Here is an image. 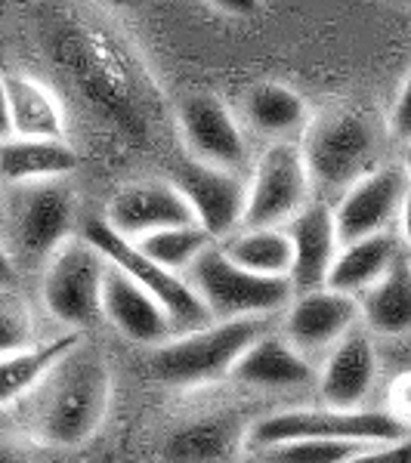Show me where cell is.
Returning <instances> with one entry per match:
<instances>
[{
	"mask_svg": "<svg viewBox=\"0 0 411 463\" xmlns=\"http://www.w3.org/2000/svg\"><path fill=\"white\" fill-rule=\"evenodd\" d=\"M378 377V349L371 334L362 325L349 327L343 337L328 349V358L319 371V392L328 408L353 411L362 408Z\"/></svg>",
	"mask_w": 411,
	"mask_h": 463,
	"instance_id": "e0dca14e",
	"label": "cell"
},
{
	"mask_svg": "<svg viewBox=\"0 0 411 463\" xmlns=\"http://www.w3.org/2000/svg\"><path fill=\"white\" fill-rule=\"evenodd\" d=\"M242 386L251 390H301L316 380L312 362L303 353H297L291 343L275 331L260 334L257 340L235 358L229 368Z\"/></svg>",
	"mask_w": 411,
	"mask_h": 463,
	"instance_id": "d6986e66",
	"label": "cell"
},
{
	"mask_svg": "<svg viewBox=\"0 0 411 463\" xmlns=\"http://www.w3.org/2000/svg\"><path fill=\"white\" fill-rule=\"evenodd\" d=\"M408 78L402 80L399 90H396V102L390 109V118H387V127H390V133L399 143H406L408 133H411V111H408Z\"/></svg>",
	"mask_w": 411,
	"mask_h": 463,
	"instance_id": "1f68e13d",
	"label": "cell"
},
{
	"mask_svg": "<svg viewBox=\"0 0 411 463\" xmlns=\"http://www.w3.org/2000/svg\"><path fill=\"white\" fill-rule=\"evenodd\" d=\"M78 167V152L65 139H28L10 137L0 143V179L34 183V179H59Z\"/></svg>",
	"mask_w": 411,
	"mask_h": 463,
	"instance_id": "cb8c5ba5",
	"label": "cell"
},
{
	"mask_svg": "<svg viewBox=\"0 0 411 463\" xmlns=\"http://www.w3.org/2000/svg\"><path fill=\"white\" fill-rule=\"evenodd\" d=\"M102 222L124 241H139L158 229L186 226L196 220H192L186 201L179 198V192L170 185V179H143V183H130L111 195Z\"/></svg>",
	"mask_w": 411,
	"mask_h": 463,
	"instance_id": "5bb4252c",
	"label": "cell"
},
{
	"mask_svg": "<svg viewBox=\"0 0 411 463\" xmlns=\"http://www.w3.org/2000/svg\"><path fill=\"white\" fill-rule=\"evenodd\" d=\"M0 463H41V458H37V451L32 445L4 439V442H0Z\"/></svg>",
	"mask_w": 411,
	"mask_h": 463,
	"instance_id": "d6a6232c",
	"label": "cell"
},
{
	"mask_svg": "<svg viewBox=\"0 0 411 463\" xmlns=\"http://www.w3.org/2000/svg\"><path fill=\"white\" fill-rule=\"evenodd\" d=\"M177 124L183 133L192 161L235 170L244 164V137L238 130L233 111L214 93H192L179 102Z\"/></svg>",
	"mask_w": 411,
	"mask_h": 463,
	"instance_id": "9a60e30c",
	"label": "cell"
},
{
	"mask_svg": "<svg viewBox=\"0 0 411 463\" xmlns=\"http://www.w3.org/2000/svg\"><path fill=\"white\" fill-rule=\"evenodd\" d=\"M216 10L229 13V16H251L260 10V0H207Z\"/></svg>",
	"mask_w": 411,
	"mask_h": 463,
	"instance_id": "836d02e7",
	"label": "cell"
},
{
	"mask_svg": "<svg viewBox=\"0 0 411 463\" xmlns=\"http://www.w3.org/2000/svg\"><path fill=\"white\" fill-rule=\"evenodd\" d=\"M248 442V427L235 411H211L170 432L164 445L167 463H233Z\"/></svg>",
	"mask_w": 411,
	"mask_h": 463,
	"instance_id": "ffe728a7",
	"label": "cell"
},
{
	"mask_svg": "<svg viewBox=\"0 0 411 463\" xmlns=\"http://www.w3.org/2000/svg\"><path fill=\"white\" fill-rule=\"evenodd\" d=\"M272 331L269 316L211 321L179 337H167L155 346L152 374L167 386H201L229 374L235 358L251 346L260 334Z\"/></svg>",
	"mask_w": 411,
	"mask_h": 463,
	"instance_id": "277c9868",
	"label": "cell"
},
{
	"mask_svg": "<svg viewBox=\"0 0 411 463\" xmlns=\"http://www.w3.org/2000/svg\"><path fill=\"white\" fill-rule=\"evenodd\" d=\"M402 253L406 250H402V241L396 238L393 229L340 244L331 260V269H328L325 288L338 290V294L358 297L362 290H368L375 285Z\"/></svg>",
	"mask_w": 411,
	"mask_h": 463,
	"instance_id": "44dd1931",
	"label": "cell"
},
{
	"mask_svg": "<svg viewBox=\"0 0 411 463\" xmlns=\"http://www.w3.org/2000/svg\"><path fill=\"white\" fill-rule=\"evenodd\" d=\"M310 192L301 146L275 143L257 161L251 183H244V213L238 229L285 226L301 207L310 204Z\"/></svg>",
	"mask_w": 411,
	"mask_h": 463,
	"instance_id": "9c48e42d",
	"label": "cell"
},
{
	"mask_svg": "<svg viewBox=\"0 0 411 463\" xmlns=\"http://www.w3.org/2000/svg\"><path fill=\"white\" fill-rule=\"evenodd\" d=\"M111 399V374L100 349L84 337L19 399L32 436L43 445L74 448L100 430Z\"/></svg>",
	"mask_w": 411,
	"mask_h": 463,
	"instance_id": "7a4b0ae2",
	"label": "cell"
},
{
	"mask_svg": "<svg viewBox=\"0 0 411 463\" xmlns=\"http://www.w3.org/2000/svg\"><path fill=\"white\" fill-rule=\"evenodd\" d=\"M220 250L233 260L235 266L248 269L253 275H266V279H288L291 269V244L285 232L279 229H235L226 235Z\"/></svg>",
	"mask_w": 411,
	"mask_h": 463,
	"instance_id": "484cf974",
	"label": "cell"
},
{
	"mask_svg": "<svg viewBox=\"0 0 411 463\" xmlns=\"http://www.w3.org/2000/svg\"><path fill=\"white\" fill-rule=\"evenodd\" d=\"M408 460H411V448L406 439V442H393V445H365L362 451H356L353 458L340 463H408Z\"/></svg>",
	"mask_w": 411,
	"mask_h": 463,
	"instance_id": "4dcf8cb0",
	"label": "cell"
},
{
	"mask_svg": "<svg viewBox=\"0 0 411 463\" xmlns=\"http://www.w3.org/2000/svg\"><path fill=\"white\" fill-rule=\"evenodd\" d=\"M285 309V321H282L285 334L282 337L306 358L312 353H322V349H331L349 327L358 325L356 297L338 294V290L328 288L301 290L297 297H291Z\"/></svg>",
	"mask_w": 411,
	"mask_h": 463,
	"instance_id": "4fadbf2b",
	"label": "cell"
},
{
	"mask_svg": "<svg viewBox=\"0 0 411 463\" xmlns=\"http://www.w3.org/2000/svg\"><path fill=\"white\" fill-rule=\"evenodd\" d=\"M81 340H84V331H65L47 343H32L19 353L0 355V408L25 399L37 380L53 368V362H59Z\"/></svg>",
	"mask_w": 411,
	"mask_h": 463,
	"instance_id": "d4e9b609",
	"label": "cell"
},
{
	"mask_svg": "<svg viewBox=\"0 0 411 463\" xmlns=\"http://www.w3.org/2000/svg\"><path fill=\"white\" fill-rule=\"evenodd\" d=\"M6 102H10L13 137L28 139H65V111L56 93L32 74L4 78Z\"/></svg>",
	"mask_w": 411,
	"mask_h": 463,
	"instance_id": "603a6c76",
	"label": "cell"
},
{
	"mask_svg": "<svg viewBox=\"0 0 411 463\" xmlns=\"http://www.w3.org/2000/svg\"><path fill=\"white\" fill-rule=\"evenodd\" d=\"M294 439H325V442L393 445L408 439V420L390 411H340V408H291L269 414L248 430V445L257 451Z\"/></svg>",
	"mask_w": 411,
	"mask_h": 463,
	"instance_id": "8992f818",
	"label": "cell"
},
{
	"mask_svg": "<svg viewBox=\"0 0 411 463\" xmlns=\"http://www.w3.org/2000/svg\"><path fill=\"white\" fill-rule=\"evenodd\" d=\"M78 195L69 176L13 183L0 192V241L16 269L43 266L72 238Z\"/></svg>",
	"mask_w": 411,
	"mask_h": 463,
	"instance_id": "3957f363",
	"label": "cell"
},
{
	"mask_svg": "<svg viewBox=\"0 0 411 463\" xmlns=\"http://www.w3.org/2000/svg\"><path fill=\"white\" fill-rule=\"evenodd\" d=\"M109 260L84 238H69L43 263L41 297L47 312L69 331H84L100 318V294Z\"/></svg>",
	"mask_w": 411,
	"mask_h": 463,
	"instance_id": "ba28073f",
	"label": "cell"
},
{
	"mask_svg": "<svg viewBox=\"0 0 411 463\" xmlns=\"http://www.w3.org/2000/svg\"><path fill=\"white\" fill-rule=\"evenodd\" d=\"M408 201V170L402 164H380L358 176L340 192L338 207H331L338 241H356L365 235L390 232Z\"/></svg>",
	"mask_w": 411,
	"mask_h": 463,
	"instance_id": "8fae6325",
	"label": "cell"
},
{
	"mask_svg": "<svg viewBox=\"0 0 411 463\" xmlns=\"http://www.w3.org/2000/svg\"><path fill=\"white\" fill-rule=\"evenodd\" d=\"M244 115L251 127L266 137H288V133L301 130L306 124V102L297 90L285 84H257L244 99Z\"/></svg>",
	"mask_w": 411,
	"mask_h": 463,
	"instance_id": "4316f807",
	"label": "cell"
},
{
	"mask_svg": "<svg viewBox=\"0 0 411 463\" xmlns=\"http://www.w3.org/2000/svg\"><path fill=\"white\" fill-rule=\"evenodd\" d=\"M183 279L207 309L211 321L275 316L294 297L288 279H266V275H253L248 269L235 266L216 241L207 244L183 269Z\"/></svg>",
	"mask_w": 411,
	"mask_h": 463,
	"instance_id": "5b68a950",
	"label": "cell"
},
{
	"mask_svg": "<svg viewBox=\"0 0 411 463\" xmlns=\"http://www.w3.org/2000/svg\"><path fill=\"white\" fill-rule=\"evenodd\" d=\"M43 37L56 69L90 106L124 133L143 139L148 130V80L121 37L102 19L81 10L47 19Z\"/></svg>",
	"mask_w": 411,
	"mask_h": 463,
	"instance_id": "6da1fadb",
	"label": "cell"
},
{
	"mask_svg": "<svg viewBox=\"0 0 411 463\" xmlns=\"http://www.w3.org/2000/svg\"><path fill=\"white\" fill-rule=\"evenodd\" d=\"M378 130L371 118L353 109H334L306 127L301 146L310 185L325 192H343L375 167Z\"/></svg>",
	"mask_w": 411,
	"mask_h": 463,
	"instance_id": "52a82bcc",
	"label": "cell"
},
{
	"mask_svg": "<svg viewBox=\"0 0 411 463\" xmlns=\"http://www.w3.org/2000/svg\"><path fill=\"white\" fill-rule=\"evenodd\" d=\"M133 244H137V250L143 253L146 260H152L155 266L183 275V269L189 266L207 244H214V238L201 226H196V222H186V226L158 229Z\"/></svg>",
	"mask_w": 411,
	"mask_h": 463,
	"instance_id": "83f0119b",
	"label": "cell"
},
{
	"mask_svg": "<svg viewBox=\"0 0 411 463\" xmlns=\"http://www.w3.org/2000/svg\"><path fill=\"white\" fill-rule=\"evenodd\" d=\"M362 442H325V439H294L263 448L266 463H340L362 451Z\"/></svg>",
	"mask_w": 411,
	"mask_h": 463,
	"instance_id": "f1b7e54d",
	"label": "cell"
},
{
	"mask_svg": "<svg viewBox=\"0 0 411 463\" xmlns=\"http://www.w3.org/2000/svg\"><path fill=\"white\" fill-rule=\"evenodd\" d=\"M34 343V318L16 290L0 288V355L19 353Z\"/></svg>",
	"mask_w": 411,
	"mask_h": 463,
	"instance_id": "f546056e",
	"label": "cell"
},
{
	"mask_svg": "<svg viewBox=\"0 0 411 463\" xmlns=\"http://www.w3.org/2000/svg\"><path fill=\"white\" fill-rule=\"evenodd\" d=\"M13 137L10 127V102H6V87H4V74H0V143Z\"/></svg>",
	"mask_w": 411,
	"mask_h": 463,
	"instance_id": "d590c367",
	"label": "cell"
},
{
	"mask_svg": "<svg viewBox=\"0 0 411 463\" xmlns=\"http://www.w3.org/2000/svg\"><path fill=\"white\" fill-rule=\"evenodd\" d=\"M16 285H19V269L13 266L10 253H6L4 241H0V288L13 290V288H16Z\"/></svg>",
	"mask_w": 411,
	"mask_h": 463,
	"instance_id": "e575fe53",
	"label": "cell"
},
{
	"mask_svg": "<svg viewBox=\"0 0 411 463\" xmlns=\"http://www.w3.org/2000/svg\"><path fill=\"white\" fill-rule=\"evenodd\" d=\"M356 303L358 321H365L368 334L406 337L411 327V269L406 253L368 290H362Z\"/></svg>",
	"mask_w": 411,
	"mask_h": 463,
	"instance_id": "7402d4cb",
	"label": "cell"
},
{
	"mask_svg": "<svg viewBox=\"0 0 411 463\" xmlns=\"http://www.w3.org/2000/svg\"><path fill=\"white\" fill-rule=\"evenodd\" d=\"M282 232H285L291 244V290L301 294V290L325 288L328 269H331L334 253L340 248L331 207L322 204V201H310V204L291 216L282 226Z\"/></svg>",
	"mask_w": 411,
	"mask_h": 463,
	"instance_id": "2e32d148",
	"label": "cell"
},
{
	"mask_svg": "<svg viewBox=\"0 0 411 463\" xmlns=\"http://www.w3.org/2000/svg\"><path fill=\"white\" fill-rule=\"evenodd\" d=\"M170 185L186 201L196 226H201L214 241L233 235L244 213V179L235 170L214 167L205 161H186L174 170Z\"/></svg>",
	"mask_w": 411,
	"mask_h": 463,
	"instance_id": "7c38bea8",
	"label": "cell"
},
{
	"mask_svg": "<svg viewBox=\"0 0 411 463\" xmlns=\"http://www.w3.org/2000/svg\"><path fill=\"white\" fill-rule=\"evenodd\" d=\"M396 4H408V0H396Z\"/></svg>",
	"mask_w": 411,
	"mask_h": 463,
	"instance_id": "8d00e7d4",
	"label": "cell"
},
{
	"mask_svg": "<svg viewBox=\"0 0 411 463\" xmlns=\"http://www.w3.org/2000/svg\"><path fill=\"white\" fill-rule=\"evenodd\" d=\"M100 316L130 343L158 346L174 334V325H170L164 306L111 263L106 269V279H102Z\"/></svg>",
	"mask_w": 411,
	"mask_h": 463,
	"instance_id": "ac0fdd59",
	"label": "cell"
},
{
	"mask_svg": "<svg viewBox=\"0 0 411 463\" xmlns=\"http://www.w3.org/2000/svg\"><path fill=\"white\" fill-rule=\"evenodd\" d=\"M84 241L93 244L111 266L121 269V272L130 275L139 288L148 290V294L164 306V312H167V318L174 327L196 331L201 325H211V316H207V309L201 306L198 297L192 294V288L186 285L183 275L167 272V269L155 266L152 260H146L143 253L137 250V244L124 241L121 235H115V232L102 222V216L87 222Z\"/></svg>",
	"mask_w": 411,
	"mask_h": 463,
	"instance_id": "30bf717a",
	"label": "cell"
}]
</instances>
